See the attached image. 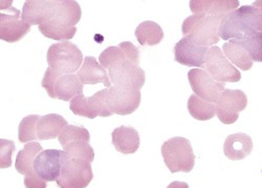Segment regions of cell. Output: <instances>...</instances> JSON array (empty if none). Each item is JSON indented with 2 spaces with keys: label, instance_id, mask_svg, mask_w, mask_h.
Here are the masks:
<instances>
[{
  "label": "cell",
  "instance_id": "6da1fadb",
  "mask_svg": "<svg viewBox=\"0 0 262 188\" xmlns=\"http://www.w3.org/2000/svg\"><path fill=\"white\" fill-rule=\"evenodd\" d=\"M262 33V8L244 6L226 15L220 27L223 40H243Z\"/></svg>",
  "mask_w": 262,
  "mask_h": 188
},
{
  "label": "cell",
  "instance_id": "7a4b0ae2",
  "mask_svg": "<svg viewBox=\"0 0 262 188\" xmlns=\"http://www.w3.org/2000/svg\"><path fill=\"white\" fill-rule=\"evenodd\" d=\"M224 17L193 14L187 17L182 26L185 38L204 47H214L221 40L220 27Z\"/></svg>",
  "mask_w": 262,
  "mask_h": 188
},
{
  "label": "cell",
  "instance_id": "3957f363",
  "mask_svg": "<svg viewBox=\"0 0 262 188\" xmlns=\"http://www.w3.org/2000/svg\"><path fill=\"white\" fill-rule=\"evenodd\" d=\"M162 156L171 174L190 173L195 165V155L190 141L183 137H174L162 145Z\"/></svg>",
  "mask_w": 262,
  "mask_h": 188
},
{
  "label": "cell",
  "instance_id": "277c9868",
  "mask_svg": "<svg viewBox=\"0 0 262 188\" xmlns=\"http://www.w3.org/2000/svg\"><path fill=\"white\" fill-rule=\"evenodd\" d=\"M49 68L65 75L74 74L83 65V54L81 50L70 41L52 45L47 54Z\"/></svg>",
  "mask_w": 262,
  "mask_h": 188
},
{
  "label": "cell",
  "instance_id": "5b68a950",
  "mask_svg": "<svg viewBox=\"0 0 262 188\" xmlns=\"http://www.w3.org/2000/svg\"><path fill=\"white\" fill-rule=\"evenodd\" d=\"M107 70L112 83L116 87L134 88L141 91L145 85V71H143L133 60H130L126 53Z\"/></svg>",
  "mask_w": 262,
  "mask_h": 188
},
{
  "label": "cell",
  "instance_id": "8992f818",
  "mask_svg": "<svg viewBox=\"0 0 262 188\" xmlns=\"http://www.w3.org/2000/svg\"><path fill=\"white\" fill-rule=\"evenodd\" d=\"M202 68L213 79L222 83L239 82L242 79V74L218 47H211L208 50Z\"/></svg>",
  "mask_w": 262,
  "mask_h": 188
},
{
  "label": "cell",
  "instance_id": "52a82bcc",
  "mask_svg": "<svg viewBox=\"0 0 262 188\" xmlns=\"http://www.w3.org/2000/svg\"><path fill=\"white\" fill-rule=\"evenodd\" d=\"M94 179L92 164L81 159H70L64 164L58 178L60 188H86Z\"/></svg>",
  "mask_w": 262,
  "mask_h": 188
},
{
  "label": "cell",
  "instance_id": "ba28073f",
  "mask_svg": "<svg viewBox=\"0 0 262 188\" xmlns=\"http://www.w3.org/2000/svg\"><path fill=\"white\" fill-rule=\"evenodd\" d=\"M141 98L140 90L114 86L107 89L106 104L113 114L127 116L139 109Z\"/></svg>",
  "mask_w": 262,
  "mask_h": 188
},
{
  "label": "cell",
  "instance_id": "9c48e42d",
  "mask_svg": "<svg viewBox=\"0 0 262 188\" xmlns=\"http://www.w3.org/2000/svg\"><path fill=\"white\" fill-rule=\"evenodd\" d=\"M248 97L240 90H225L216 102V115L223 124H234L246 110Z\"/></svg>",
  "mask_w": 262,
  "mask_h": 188
},
{
  "label": "cell",
  "instance_id": "30bf717a",
  "mask_svg": "<svg viewBox=\"0 0 262 188\" xmlns=\"http://www.w3.org/2000/svg\"><path fill=\"white\" fill-rule=\"evenodd\" d=\"M69 160V155L64 151H42L34 160V171L40 178L47 182L57 181L64 164Z\"/></svg>",
  "mask_w": 262,
  "mask_h": 188
},
{
  "label": "cell",
  "instance_id": "8fae6325",
  "mask_svg": "<svg viewBox=\"0 0 262 188\" xmlns=\"http://www.w3.org/2000/svg\"><path fill=\"white\" fill-rule=\"evenodd\" d=\"M188 79L194 95L211 103L216 104L225 91V83L216 81L205 70L193 69L189 71Z\"/></svg>",
  "mask_w": 262,
  "mask_h": 188
},
{
  "label": "cell",
  "instance_id": "7c38bea8",
  "mask_svg": "<svg viewBox=\"0 0 262 188\" xmlns=\"http://www.w3.org/2000/svg\"><path fill=\"white\" fill-rule=\"evenodd\" d=\"M31 31V26L21 18V13L12 7L11 14H0V39L14 44L23 39Z\"/></svg>",
  "mask_w": 262,
  "mask_h": 188
},
{
  "label": "cell",
  "instance_id": "4fadbf2b",
  "mask_svg": "<svg viewBox=\"0 0 262 188\" xmlns=\"http://www.w3.org/2000/svg\"><path fill=\"white\" fill-rule=\"evenodd\" d=\"M57 0H28L25 3L21 18L30 26L45 25L54 18Z\"/></svg>",
  "mask_w": 262,
  "mask_h": 188
},
{
  "label": "cell",
  "instance_id": "5bb4252c",
  "mask_svg": "<svg viewBox=\"0 0 262 188\" xmlns=\"http://www.w3.org/2000/svg\"><path fill=\"white\" fill-rule=\"evenodd\" d=\"M208 50V47L198 45L189 38H183L174 47V56L180 65L202 68Z\"/></svg>",
  "mask_w": 262,
  "mask_h": 188
},
{
  "label": "cell",
  "instance_id": "9a60e30c",
  "mask_svg": "<svg viewBox=\"0 0 262 188\" xmlns=\"http://www.w3.org/2000/svg\"><path fill=\"white\" fill-rule=\"evenodd\" d=\"M190 10L193 14H205L225 17L239 7L238 0H191Z\"/></svg>",
  "mask_w": 262,
  "mask_h": 188
},
{
  "label": "cell",
  "instance_id": "2e32d148",
  "mask_svg": "<svg viewBox=\"0 0 262 188\" xmlns=\"http://www.w3.org/2000/svg\"><path fill=\"white\" fill-rule=\"evenodd\" d=\"M81 16V7L75 0H57L55 16L47 24L62 28H74L79 24Z\"/></svg>",
  "mask_w": 262,
  "mask_h": 188
},
{
  "label": "cell",
  "instance_id": "e0dca14e",
  "mask_svg": "<svg viewBox=\"0 0 262 188\" xmlns=\"http://www.w3.org/2000/svg\"><path fill=\"white\" fill-rule=\"evenodd\" d=\"M77 76L83 85H97L103 83L106 88H112L111 78H109L106 69H104L100 62L93 56H87L81 69L78 71Z\"/></svg>",
  "mask_w": 262,
  "mask_h": 188
},
{
  "label": "cell",
  "instance_id": "ac0fdd59",
  "mask_svg": "<svg viewBox=\"0 0 262 188\" xmlns=\"http://www.w3.org/2000/svg\"><path fill=\"white\" fill-rule=\"evenodd\" d=\"M253 151V141L251 137L244 133H237L227 137L224 144L225 156L232 161L244 160Z\"/></svg>",
  "mask_w": 262,
  "mask_h": 188
},
{
  "label": "cell",
  "instance_id": "d6986e66",
  "mask_svg": "<svg viewBox=\"0 0 262 188\" xmlns=\"http://www.w3.org/2000/svg\"><path fill=\"white\" fill-rule=\"evenodd\" d=\"M112 138L115 149L123 155L136 154L140 149V135L134 128L122 125L113 132Z\"/></svg>",
  "mask_w": 262,
  "mask_h": 188
},
{
  "label": "cell",
  "instance_id": "ffe728a7",
  "mask_svg": "<svg viewBox=\"0 0 262 188\" xmlns=\"http://www.w3.org/2000/svg\"><path fill=\"white\" fill-rule=\"evenodd\" d=\"M84 85L75 74L60 75L54 86L53 99L71 101L76 96L83 94Z\"/></svg>",
  "mask_w": 262,
  "mask_h": 188
},
{
  "label": "cell",
  "instance_id": "44dd1931",
  "mask_svg": "<svg viewBox=\"0 0 262 188\" xmlns=\"http://www.w3.org/2000/svg\"><path fill=\"white\" fill-rule=\"evenodd\" d=\"M68 125V121L58 114L42 116L37 124L38 139L42 141L55 139L59 137V135Z\"/></svg>",
  "mask_w": 262,
  "mask_h": 188
},
{
  "label": "cell",
  "instance_id": "7402d4cb",
  "mask_svg": "<svg viewBox=\"0 0 262 188\" xmlns=\"http://www.w3.org/2000/svg\"><path fill=\"white\" fill-rule=\"evenodd\" d=\"M223 51L230 62H232L242 71L246 72L252 69L254 61L240 40H229L223 46Z\"/></svg>",
  "mask_w": 262,
  "mask_h": 188
},
{
  "label": "cell",
  "instance_id": "603a6c76",
  "mask_svg": "<svg viewBox=\"0 0 262 188\" xmlns=\"http://www.w3.org/2000/svg\"><path fill=\"white\" fill-rule=\"evenodd\" d=\"M42 152V146L38 142H30L25 145V148L19 151L16 162L15 169L16 171L24 176H29L33 174L34 171V160Z\"/></svg>",
  "mask_w": 262,
  "mask_h": 188
},
{
  "label": "cell",
  "instance_id": "cb8c5ba5",
  "mask_svg": "<svg viewBox=\"0 0 262 188\" xmlns=\"http://www.w3.org/2000/svg\"><path fill=\"white\" fill-rule=\"evenodd\" d=\"M136 37L141 46L154 47L158 46L164 39V31L155 22H144L137 28Z\"/></svg>",
  "mask_w": 262,
  "mask_h": 188
},
{
  "label": "cell",
  "instance_id": "d4e9b609",
  "mask_svg": "<svg viewBox=\"0 0 262 188\" xmlns=\"http://www.w3.org/2000/svg\"><path fill=\"white\" fill-rule=\"evenodd\" d=\"M188 111L194 119L208 121L216 115V104L208 102L196 95H192L188 100Z\"/></svg>",
  "mask_w": 262,
  "mask_h": 188
},
{
  "label": "cell",
  "instance_id": "484cf974",
  "mask_svg": "<svg viewBox=\"0 0 262 188\" xmlns=\"http://www.w3.org/2000/svg\"><path fill=\"white\" fill-rule=\"evenodd\" d=\"M64 152H67L70 159H81L90 163L95 160V151L90 145V142L83 140H77L68 143L63 146Z\"/></svg>",
  "mask_w": 262,
  "mask_h": 188
},
{
  "label": "cell",
  "instance_id": "4316f807",
  "mask_svg": "<svg viewBox=\"0 0 262 188\" xmlns=\"http://www.w3.org/2000/svg\"><path fill=\"white\" fill-rule=\"evenodd\" d=\"M39 115H30L25 117L19 123L18 139L21 143H30L38 139L37 124L40 120Z\"/></svg>",
  "mask_w": 262,
  "mask_h": 188
},
{
  "label": "cell",
  "instance_id": "83f0119b",
  "mask_svg": "<svg viewBox=\"0 0 262 188\" xmlns=\"http://www.w3.org/2000/svg\"><path fill=\"white\" fill-rule=\"evenodd\" d=\"M39 31L45 37L62 43V41H69L73 39L77 33V28H62L51 24H45L39 26Z\"/></svg>",
  "mask_w": 262,
  "mask_h": 188
},
{
  "label": "cell",
  "instance_id": "f1b7e54d",
  "mask_svg": "<svg viewBox=\"0 0 262 188\" xmlns=\"http://www.w3.org/2000/svg\"><path fill=\"white\" fill-rule=\"evenodd\" d=\"M59 143L62 146H65L68 143L77 141V140H83L86 142H90L91 140V134L85 128L82 127H75V125H68L62 133L58 137Z\"/></svg>",
  "mask_w": 262,
  "mask_h": 188
},
{
  "label": "cell",
  "instance_id": "f546056e",
  "mask_svg": "<svg viewBox=\"0 0 262 188\" xmlns=\"http://www.w3.org/2000/svg\"><path fill=\"white\" fill-rule=\"evenodd\" d=\"M106 93H107V89L99 91L94 96L89 97V104H90L91 112L94 119L98 116L105 118V117H111L114 115L111 112V110L108 109L106 104Z\"/></svg>",
  "mask_w": 262,
  "mask_h": 188
},
{
  "label": "cell",
  "instance_id": "4dcf8cb0",
  "mask_svg": "<svg viewBox=\"0 0 262 188\" xmlns=\"http://www.w3.org/2000/svg\"><path fill=\"white\" fill-rule=\"evenodd\" d=\"M240 41L249 52L253 61L262 62V33H257Z\"/></svg>",
  "mask_w": 262,
  "mask_h": 188
},
{
  "label": "cell",
  "instance_id": "1f68e13d",
  "mask_svg": "<svg viewBox=\"0 0 262 188\" xmlns=\"http://www.w3.org/2000/svg\"><path fill=\"white\" fill-rule=\"evenodd\" d=\"M70 109L76 116L94 119L89 104V97H85L83 94L76 96L70 101Z\"/></svg>",
  "mask_w": 262,
  "mask_h": 188
},
{
  "label": "cell",
  "instance_id": "d6a6232c",
  "mask_svg": "<svg viewBox=\"0 0 262 188\" xmlns=\"http://www.w3.org/2000/svg\"><path fill=\"white\" fill-rule=\"evenodd\" d=\"M16 150L14 141L0 139V169H9L12 165V155Z\"/></svg>",
  "mask_w": 262,
  "mask_h": 188
},
{
  "label": "cell",
  "instance_id": "836d02e7",
  "mask_svg": "<svg viewBox=\"0 0 262 188\" xmlns=\"http://www.w3.org/2000/svg\"><path fill=\"white\" fill-rule=\"evenodd\" d=\"M60 75H62V74L56 72L55 70H53L51 68H48L46 73H45V76H43L41 86H42L43 89H45L48 92V94L51 98H53V90H54L55 82H56L57 78Z\"/></svg>",
  "mask_w": 262,
  "mask_h": 188
},
{
  "label": "cell",
  "instance_id": "e575fe53",
  "mask_svg": "<svg viewBox=\"0 0 262 188\" xmlns=\"http://www.w3.org/2000/svg\"><path fill=\"white\" fill-rule=\"evenodd\" d=\"M24 183L26 188H48L47 181L40 178L35 172L29 176H26Z\"/></svg>",
  "mask_w": 262,
  "mask_h": 188
},
{
  "label": "cell",
  "instance_id": "d590c367",
  "mask_svg": "<svg viewBox=\"0 0 262 188\" xmlns=\"http://www.w3.org/2000/svg\"><path fill=\"white\" fill-rule=\"evenodd\" d=\"M167 188H189V185L187 183H185V182L176 181V182L170 183Z\"/></svg>",
  "mask_w": 262,
  "mask_h": 188
},
{
  "label": "cell",
  "instance_id": "8d00e7d4",
  "mask_svg": "<svg viewBox=\"0 0 262 188\" xmlns=\"http://www.w3.org/2000/svg\"><path fill=\"white\" fill-rule=\"evenodd\" d=\"M253 6L256 8H262V0H258V2H254Z\"/></svg>",
  "mask_w": 262,
  "mask_h": 188
}]
</instances>
